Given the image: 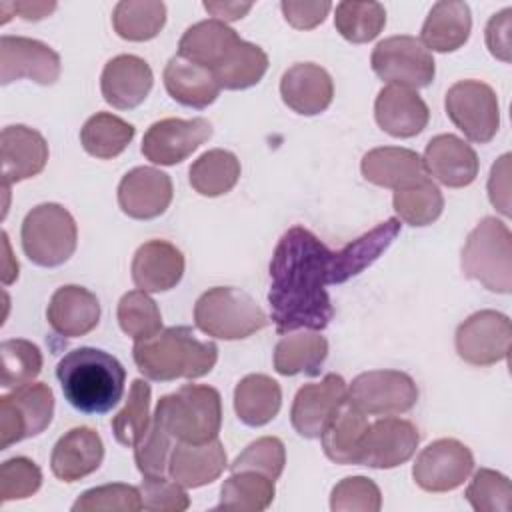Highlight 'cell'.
Wrapping results in <instances>:
<instances>
[{"instance_id": "cell-7", "label": "cell", "mask_w": 512, "mask_h": 512, "mask_svg": "<svg viewBox=\"0 0 512 512\" xmlns=\"http://www.w3.org/2000/svg\"><path fill=\"white\" fill-rule=\"evenodd\" d=\"M20 240L30 262L42 268H56L74 254L78 228L64 206L44 202L26 214Z\"/></svg>"}, {"instance_id": "cell-10", "label": "cell", "mask_w": 512, "mask_h": 512, "mask_svg": "<svg viewBox=\"0 0 512 512\" xmlns=\"http://www.w3.org/2000/svg\"><path fill=\"white\" fill-rule=\"evenodd\" d=\"M444 108L452 124L472 142H490L500 128V106L492 86L480 80H460L452 84L444 98Z\"/></svg>"}, {"instance_id": "cell-4", "label": "cell", "mask_w": 512, "mask_h": 512, "mask_svg": "<svg viewBox=\"0 0 512 512\" xmlns=\"http://www.w3.org/2000/svg\"><path fill=\"white\" fill-rule=\"evenodd\" d=\"M176 442L204 444L218 438L222 426L220 392L204 384H184L158 400L152 414Z\"/></svg>"}, {"instance_id": "cell-57", "label": "cell", "mask_w": 512, "mask_h": 512, "mask_svg": "<svg viewBox=\"0 0 512 512\" xmlns=\"http://www.w3.org/2000/svg\"><path fill=\"white\" fill-rule=\"evenodd\" d=\"M2 244H4V266H2V282L4 286L12 284L18 278V262L12 258L10 252V242H8V234L2 232Z\"/></svg>"}, {"instance_id": "cell-24", "label": "cell", "mask_w": 512, "mask_h": 512, "mask_svg": "<svg viewBox=\"0 0 512 512\" xmlns=\"http://www.w3.org/2000/svg\"><path fill=\"white\" fill-rule=\"evenodd\" d=\"M104 458V444L96 430L76 426L68 430L52 448L50 468L62 482H78L96 472Z\"/></svg>"}, {"instance_id": "cell-21", "label": "cell", "mask_w": 512, "mask_h": 512, "mask_svg": "<svg viewBox=\"0 0 512 512\" xmlns=\"http://www.w3.org/2000/svg\"><path fill=\"white\" fill-rule=\"evenodd\" d=\"M424 168L448 188H464L478 176V156L474 148L456 134L434 136L424 150Z\"/></svg>"}, {"instance_id": "cell-42", "label": "cell", "mask_w": 512, "mask_h": 512, "mask_svg": "<svg viewBox=\"0 0 512 512\" xmlns=\"http://www.w3.org/2000/svg\"><path fill=\"white\" fill-rule=\"evenodd\" d=\"M120 330L134 342L146 340L162 330V314L158 304L144 290L126 292L116 308Z\"/></svg>"}, {"instance_id": "cell-3", "label": "cell", "mask_w": 512, "mask_h": 512, "mask_svg": "<svg viewBox=\"0 0 512 512\" xmlns=\"http://www.w3.org/2000/svg\"><path fill=\"white\" fill-rule=\"evenodd\" d=\"M132 358L148 380H194L214 368L218 346L212 340L200 338L188 326H170L146 340L134 342Z\"/></svg>"}, {"instance_id": "cell-46", "label": "cell", "mask_w": 512, "mask_h": 512, "mask_svg": "<svg viewBox=\"0 0 512 512\" xmlns=\"http://www.w3.org/2000/svg\"><path fill=\"white\" fill-rule=\"evenodd\" d=\"M74 512H138L142 510L140 488L130 484H104L90 488L72 504Z\"/></svg>"}, {"instance_id": "cell-54", "label": "cell", "mask_w": 512, "mask_h": 512, "mask_svg": "<svg viewBox=\"0 0 512 512\" xmlns=\"http://www.w3.org/2000/svg\"><path fill=\"white\" fill-rule=\"evenodd\" d=\"M488 198L498 212L510 216V154H502L488 178Z\"/></svg>"}, {"instance_id": "cell-51", "label": "cell", "mask_w": 512, "mask_h": 512, "mask_svg": "<svg viewBox=\"0 0 512 512\" xmlns=\"http://www.w3.org/2000/svg\"><path fill=\"white\" fill-rule=\"evenodd\" d=\"M142 508L150 512H184L190 506V498L182 484L174 478L144 476L140 482Z\"/></svg>"}, {"instance_id": "cell-5", "label": "cell", "mask_w": 512, "mask_h": 512, "mask_svg": "<svg viewBox=\"0 0 512 512\" xmlns=\"http://www.w3.org/2000/svg\"><path fill=\"white\" fill-rule=\"evenodd\" d=\"M462 274L486 290H512V234L502 220L486 216L468 234L460 258Z\"/></svg>"}, {"instance_id": "cell-33", "label": "cell", "mask_w": 512, "mask_h": 512, "mask_svg": "<svg viewBox=\"0 0 512 512\" xmlns=\"http://www.w3.org/2000/svg\"><path fill=\"white\" fill-rule=\"evenodd\" d=\"M282 406L280 384L266 374H248L234 388V410L240 422L258 428L268 424Z\"/></svg>"}, {"instance_id": "cell-55", "label": "cell", "mask_w": 512, "mask_h": 512, "mask_svg": "<svg viewBox=\"0 0 512 512\" xmlns=\"http://www.w3.org/2000/svg\"><path fill=\"white\" fill-rule=\"evenodd\" d=\"M56 10V2H2V24L12 16L18 14L24 20H42Z\"/></svg>"}, {"instance_id": "cell-36", "label": "cell", "mask_w": 512, "mask_h": 512, "mask_svg": "<svg viewBox=\"0 0 512 512\" xmlns=\"http://www.w3.org/2000/svg\"><path fill=\"white\" fill-rule=\"evenodd\" d=\"M134 126L110 112H98L90 116L80 130L82 148L100 160L120 156L134 138Z\"/></svg>"}, {"instance_id": "cell-15", "label": "cell", "mask_w": 512, "mask_h": 512, "mask_svg": "<svg viewBox=\"0 0 512 512\" xmlns=\"http://www.w3.org/2000/svg\"><path fill=\"white\" fill-rule=\"evenodd\" d=\"M348 400V386L340 374H326L320 382L304 384L292 402L290 422L308 440L320 438Z\"/></svg>"}, {"instance_id": "cell-39", "label": "cell", "mask_w": 512, "mask_h": 512, "mask_svg": "<svg viewBox=\"0 0 512 512\" xmlns=\"http://www.w3.org/2000/svg\"><path fill=\"white\" fill-rule=\"evenodd\" d=\"M268 70V54L246 40H240L224 58V62L214 68V76L224 90H246L258 84Z\"/></svg>"}, {"instance_id": "cell-9", "label": "cell", "mask_w": 512, "mask_h": 512, "mask_svg": "<svg viewBox=\"0 0 512 512\" xmlns=\"http://www.w3.org/2000/svg\"><path fill=\"white\" fill-rule=\"evenodd\" d=\"M374 74L396 86L426 88L434 80L436 64L432 52L414 36H390L376 44L370 56Z\"/></svg>"}, {"instance_id": "cell-18", "label": "cell", "mask_w": 512, "mask_h": 512, "mask_svg": "<svg viewBox=\"0 0 512 512\" xmlns=\"http://www.w3.org/2000/svg\"><path fill=\"white\" fill-rule=\"evenodd\" d=\"M172 180L152 166H136L118 184V206L134 220H152L166 212L172 202Z\"/></svg>"}, {"instance_id": "cell-34", "label": "cell", "mask_w": 512, "mask_h": 512, "mask_svg": "<svg viewBox=\"0 0 512 512\" xmlns=\"http://www.w3.org/2000/svg\"><path fill=\"white\" fill-rule=\"evenodd\" d=\"M276 488L274 480L252 470L232 472L220 486L218 510H236V512H262L274 500Z\"/></svg>"}, {"instance_id": "cell-47", "label": "cell", "mask_w": 512, "mask_h": 512, "mask_svg": "<svg viewBox=\"0 0 512 512\" xmlns=\"http://www.w3.org/2000/svg\"><path fill=\"white\" fill-rule=\"evenodd\" d=\"M286 464V450L280 438L276 436H262L248 444L230 464L232 472L252 470L260 472L272 480H278Z\"/></svg>"}, {"instance_id": "cell-17", "label": "cell", "mask_w": 512, "mask_h": 512, "mask_svg": "<svg viewBox=\"0 0 512 512\" xmlns=\"http://www.w3.org/2000/svg\"><path fill=\"white\" fill-rule=\"evenodd\" d=\"M60 56L48 44L26 36L0 38V84L28 78L36 84L50 86L60 78Z\"/></svg>"}, {"instance_id": "cell-13", "label": "cell", "mask_w": 512, "mask_h": 512, "mask_svg": "<svg viewBox=\"0 0 512 512\" xmlns=\"http://www.w3.org/2000/svg\"><path fill=\"white\" fill-rule=\"evenodd\" d=\"M418 442V428L410 420L384 416L368 424L354 464L378 470L396 468L414 456Z\"/></svg>"}, {"instance_id": "cell-48", "label": "cell", "mask_w": 512, "mask_h": 512, "mask_svg": "<svg viewBox=\"0 0 512 512\" xmlns=\"http://www.w3.org/2000/svg\"><path fill=\"white\" fill-rule=\"evenodd\" d=\"M176 440L170 432L152 416V424L142 440L134 446V460L142 476H164L168 472L170 452Z\"/></svg>"}, {"instance_id": "cell-37", "label": "cell", "mask_w": 512, "mask_h": 512, "mask_svg": "<svg viewBox=\"0 0 512 512\" xmlns=\"http://www.w3.org/2000/svg\"><path fill=\"white\" fill-rule=\"evenodd\" d=\"M190 186L208 198L222 196L230 192L240 178V160L222 148H214L198 156L192 162L190 170Z\"/></svg>"}, {"instance_id": "cell-53", "label": "cell", "mask_w": 512, "mask_h": 512, "mask_svg": "<svg viewBox=\"0 0 512 512\" xmlns=\"http://www.w3.org/2000/svg\"><path fill=\"white\" fill-rule=\"evenodd\" d=\"M510 28L512 8L494 14L486 24V46L490 54L502 62H510Z\"/></svg>"}, {"instance_id": "cell-23", "label": "cell", "mask_w": 512, "mask_h": 512, "mask_svg": "<svg viewBox=\"0 0 512 512\" xmlns=\"http://www.w3.org/2000/svg\"><path fill=\"white\" fill-rule=\"evenodd\" d=\"M360 170L370 184L390 188L394 192L414 188L428 180L422 158L414 150L398 146H382L366 152L360 162Z\"/></svg>"}, {"instance_id": "cell-41", "label": "cell", "mask_w": 512, "mask_h": 512, "mask_svg": "<svg viewBox=\"0 0 512 512\" xmlns=\"http://www.w3.org/2000/svg\"><path fill=\"white\" fill-rule=\"evenodd\" d=\"M334 26L344 40L364 44L386 26V10L380 2H340L334 12Z\"/></svg>"}, {"instance_id": "cell-29", "label": "cell", "mask_w": 512, "mask_h": 512, "mask_svg": "<svg viewBox=\"0 0 512 512\" xmlns=\"http://www.w3.org/2000/svg\"><path fill=\"white\" fill-rule=\"evenodd\" d=\"M472 14L470 6L460 0H442L432 6L428 12L420 42L434 52H454L464 46L470 38Z\"/></svg>"}, {"instance_id": "cell-8", "label": "cell", "mask_w": 512, "mask_h": 512, "mask_svg": "<svg viewBox=\"0 0 512 512\" xmlns=\"http://www.w3.org/2000/svg\"><path fill=\"white\" fill-rule=\"evenodd\" d=\"M52 416L54 394L44 382H30L0 396V450L42 434Z\"/></svg>"}, {"instance_id": "cell-25", "label": "cell", "mask_w": 512, "mask_h": 512, "mask_svg": "<svg viewBox=\"0 0 512 512\" xmlns=\"http://www.w3.org/2000/svg\"><path fill=\"white\" fill-rule=\"evenodd\" d=\"M280 96L296 114L316 116L332 104L334 84L322 66L314 62H298L282 74Z\"/></svg>"}, {"instance_id": "cell-16", "label": "cell", "mask_w": 512, "mask_h": 512, "mask_svg": "<svg viewBox=\"0 0 512 512\" xmlns=\"http://www.w3.org/2000/svg\"><path fill=\"white\" fill-rule=\"evenodd\" d=\"M212 136V124L206 118H164L154 122L142 138V154L160 166L184 162Z\"/></svg>"}, {"instance_id": "cell-35", "label": "cell", "mask_w": 512, "mask_h": 512, "mask_svg": "<svg viewBox=\"0 0 512 512\" xmlns=\"http://www.w3.org/2000/svg\"><path fill=\"white\" fill-rule=\"evenodd\" d=\"M368 424L370 422L366 414L350 406L346 400V404L338 410V414L320 436L324 454L336 464H354Z\"/></svg>"}, {"instance_id": "cell-19", "label": "cell", "mask_w": 512, "mask_h": 512, "mask_svg": "<svg viewBox=\"0 0 512 512\" xmlns=\"http://www.w3.org/2000/svg\"><path fill=\"white\" fill-rule=\"evenodd\" d=\"M154 74L148 62L134 54H120L106 62L100 76V90L104 100L118 110H132L140 106L150 94Z\"/></svg>"}, {"instance_id": "cell-2", "label": "cell", "mask_w": 512, "mask_h": 512, "mask_svg": "<svg viewBox=\"0 0 512 512\" xmlns=\"http://www.w3.org/2000/svg\"><path fill=\"white\" fill-rule=\"evenodd\" d=\"M56 378L72 408L84 414H106L122 400L126 370L112 354L80 346L60 358Z\"/></svg>"}, {"instance_id": "cell-11", "label": "cell", "mask_w": 512, "mask_h": 512, "mask_svg": "<svg viewBox=\"0 0 512 512\" xmlns=\"http://www.w3.org/2000/svg\"><path fill=\"white\" fill-rule=\"evenodd\" d=\"M418 402L416 382L400 370H370L348 386V404L366 416H396Z\"/></svg>"}, {"instance_id": "cell-49", "label": "cell", "mask_w": 512, "mask_h": 512, "mask_svg": "<svg viewBox=\"0 0 512 512\" xmlns=\"http://www.w3.org/2000/svg\"><path fill=\"white\" fill-rule=\"evenodd\" d=\"M380 506V488L366 476H348L330 494V508L334 512H378Z\"/></svg>"}, {"instance_id": "cell-22", "label": "cell", "mask_w": 512, "mask_h": 512, "mask_svg": "<svg viewBox=\"0 0 512 512\" xmlns=\"http://www.w3.org/2000/svg\"><path fill=\"white\" fill-rule=\"evenodd\" d=\"M374 118L386 134L394 138H412L426 128L430 110L416 90L388 84L376 96Z\"/></svg>"}, {"instance_id": "cell-31", "label": "cell", "mask_w": 512, "mask_h": 512, "mask_svg": "<svg viewBox=\"0 0 512 512\" xmlns=\"http://www.w3.org/2000/svg\"><path fill=\"white\" fill-rule=\"evenodd\" d=\"M240 40L242 38L224 22L214 18L202 20L186 28L178 42V56L214 70Z\"/></svg>"}, {"instance_id": "cell-50", "label": "cell", "mask_w": 512, "mask_h": 512, "mask_svg": "<svg viewBox=\"0 0 512 512\" xmlns=\"http://www.w3.org/2000/svg\"><path fill=\"white\" fill-rule=\"evenodd\" d=\"M42 486V472L36 462L24 456L10 458L0 466V502L22 500L38 492Z\"/></svg>"}, {"instance_id": "cell-32", "label": "cell", "mask_w": 512, "mask_h": 512, "mask_svg": "<svg viewBox=\"0 0 512 512\" xmlns=\"http://www.w3.org/2000/svg\"><path fill=\"white\" fill-rule=\"evenodd\" d=\"M326 356L328 340L320 332H288L274 348V370L282 376H318Z\"/></svg>"}, {"instance_id": "cell-38", "label": "cell", "mask_w": 512, "mask_h": 512, "mask_svg": "<svg viewBox=\"0 0 512 512\" xmlns=\"http://www.w3.org/2000/svg\"><path fill=\"white\" fill-rule=\"evenodd\" d=\"M112 24L120 38L146 42L160 34L166 24V6L158 0H122L114 6Z\"/></svg>"}, {"instance_id": "cell-6", "label": "cell", "mask_w": 512, "mask_h": 512, "mask_svg": "<svg viewBox=\"0 0 512 512\" xmlns=\"http://www.w3.org/2000/svg\"><path fill=\"white\" fill-rule=\"evenodd\" d=\"M194 322L212 338L242 340L262 330L268 324V316L248 292L216 286L196 300Z\"/></svg>"}, {"instance_id": "cell-40", "label": "cell", "mask_w": 512, "mask_h": 512, "mask_svg": "<svg viewBox=\"0 0 512 512\" xmlns=\"http://www.w3.org/2000/svg\"><path fill=\"white\" fill-rule=\"evenodd\" d=\"M150 396H152L150 384L142 378H136L130 386L124 408L110 422L112 434L118 444L134 448L142 440V436L148 432L152 424Z\"/></svg>"}, {"instance_id": "cell-20", "label": "cell", "mask_w": 512, "mask_h": 512, "mask_svg": "<svg viewBox=\"0 0 512 512\" xmlns=\"http://www.w3.org/2000/svg\"><path fill=\"white\" fill-rule=\"evenodd\" d=\"M2 186H10L40 174L48 162L44 136L24 124L6 126L0 134Z\"/></svg>"}, {"instance_id": "cell-52", "label": "cell", "mask_w": 512, "mask_h": 512, "mask_svg": "<svg viewBox=\"0 0 512 512\" xmlns=\"http://www.w3.org/2000/svg\"><path fill=\"white\" fill-rule=\"evenodd\" d=\"M284 20L294 26L296 30H312L318 24H322L332 10V4L322 2H296V0H284L280 2Z\"/></svg>"}, {"instance_id": "cell-12", "label": "cell", "mask_w": 512, "mask_h": 512, "mask_svg": "<svg viewBox=\"0 0 512 512\" xmlns=\"http://www.w3.org/2000/svg\"><path fill=\"white\" fill-rule=\"evenodd\" d=\"M512 338L510 318L496 310H480L468 316L456 330L458 356L472 366H492L508 358Z\"/></svg>"}, {"instance_id": "cell-28", "label": "cell", "mask_w": 512, "mask_h": 512, "mask_svg": "<svg viewBox=\"0 0 512 512\" xmlns=\"http://www.w3.org/2000/svg\"><path fill=\"white\" fill-rule=\"evenodd\" d=\"M226 464V450L218 438L204 444L176 442L170 452L168 474L184 488H200L214 482Z\"/></svg>"}, {"instance_id": "cell-45", "label": "cell", "mask_w": 512, "mask_h": 512, "mask_svg": "<svg viewBox=\"0 0 512 512\" xmlns=\"http://www.w3.org/2000/svg\"><path fill=\"white\" fill-rule=\"evenodd\" d=\"M464 496L476 512H508L512 504V486L504 474L480 468L474 472Z\"/></svg>"}, {"instance_id": "cell-27", "label": "cell", "mask_w": 512, "mask_h": 512, "mask_svg": "<svg viewBox=\"0 0 512 512\" xmlns=\"http://www.w3.org/2000/svg\"><path fill=\"white\" fill-rule=\"evenodd\" d=\"M130 270L138 290L166 292L182 280L184 256L166 240H148L136 250Z\"/></svg>"}, {"instance_id": "cell-44", "label": "cell", "mask_w": 512, "mask_h": 512, "mask_svg": "<svg viewBox=\"0 0 512 512\" xmlns=\"http://www.w3.org/2000/svg\"><path fill=\"white\" fill-rule=\"evenodd\" d=\"M2 378L0 384L6 390H16L36 380L42 372V352L36 344L22 338H10L0 344Z\"/></svg>"}, {"instance_id": "cell-1", "label": "cell", "mask_w": 512, "mask_h": 512, "mask_svg": "<svg viewBox=\"0 0 512 512\" xmlns=\"http://www.w3.org/2000/svg\"><path fill=\"white\" fill-rule=\"evenodd\" d=\"M330 284H338L334 250L302 226L286 230L270 260L268 302L276 332L324 330L334 318Z\"/></svg>"}, {"instance_id": "cell-14", "label": "cell", "mask_w": 512, "mask_h": 512, "mask_svg": "<svg viewBox=\"0 0 512 512\" xmlns=\"http://www.w3.org/2000/svg\"><path fill=\"white\" fill-rule=\"evenodd\" d=\"M472 468L474 456L466 444L454 438H440L418 454L412 478L426 492H450L464 484Z\"/></svg>"}, {"instance_id": "cell-56", "label": "cell", "mask_w": 512, "mask_h": 512, "mask_svg": "<svg viewBox=\"0 0 512 512\" xmlns=\"http://www.w3.org/2000/svg\"><path fill=\"white\" fill-rule=\"evenodd\" d=\"M202 6L214 16V20H220L224 24L240 20L252 10V2H204Z\"/></svg>"}, {"instance_id": "cell-43", "label": "cell", "mask_w": 512, "mask_h": 512, "mask_svg": "<svg viewBox=\"0 0 512 512\" xmlns=\"http://www.w3.org/2000/svg\"><path fill=\"white\" fill-rule=\"evenodd\" d=\"M392 206L402 222L410 226H428L440 218L444 210V196L440 188L428 178L414 188L396 190Z\"/></svg>"}, {"instance_id": "cell-26", "label": "cell", "mask_w": 512, "mask_h": 512, "mask_svg": "<svg viewBox=\"0 0 512 512\" xmlns=\"http://www.w3.org/2000/svg\"><path fill=\"white\" fill-rule=\"evenodd\" d=\"M50 328L66 338H78L92 332L100 322V302L84 286H60L46 308Z\"/></svg>"}, {"instance_id": "cell-30", "label": "cell", "mask_w": 512, "mask_h": 512, "mask_svg": "<svg viewBox=\"0 0 512 512\" xmlns=\"http://www.w3.org/2000/svg\"><path fill=\"white\" fill-rule=\"evenodd\" d=\"M164 86L176 102L188 108L210 106L222 90L212 70L178 54L172 56L164 68Z\"/></svg>"}]
</instances>
